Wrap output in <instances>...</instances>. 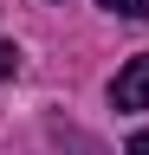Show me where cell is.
<instances>
[{
  "mask_svg": "<svg viewBox=\"0 0 149 155\" xmlns=\"http://www.w3.org/2000/svg\"><path fill=\"white\" fill-rule=\"evenodd\" d=\"M110 104H117V110H149V52H143V58H130V65L117 71Z\"/></svg>",
  "mask_w": 149,
  "mask_h": 155,
  "instance_id": "cell-1",
  "label": "cell"
},
{
  "mask_svg": "<svg viewBox=\"0 0 149 155\" xmlns=\"http://www.w3.org/2000/svg\"><path fill=\"white\" fill-rule=\"evenodd\" d=\"M97 7H110V13H123V19H149V0H97Z\"/></svg>",
  "mask_w": 149,
  "mask_h": 155,
  "instance_id": "cell-2",
  "label": "cell"
},
{
  "mask_svg": "<svg viewBox=\"0 0 149 155\" xmlns=\"http://www.w3.org/2000/svg\"><path fill=\"white\" fill-rule=\"evenodd\" d=\"M20 71V45H13V39H0V78H13Z\"/></svg>",
  "mask_w": 149,
  "mask_h": 155,
  "instance_id": "cell-3",
  "label": "cell"
},
{
  "mask_svg": "<svg viewBox=\"0 0 149 155\" xmlns=\"http://www.w3.org/2000/svg\"><path fill=\"white\" fill-rule=\"evenodd\" d=\"M130 155H149V129H136V136H130Z\"/></svg>",
  "mask_w": 149,
  "mask_h": 155,
  "instance_id": "cell-4",
  "label": "cell"
}]
</instances>
